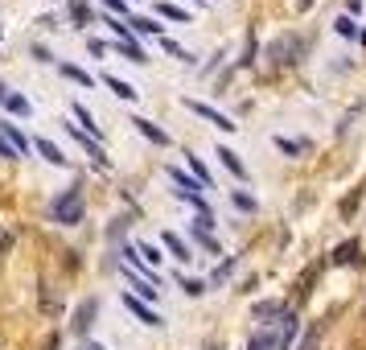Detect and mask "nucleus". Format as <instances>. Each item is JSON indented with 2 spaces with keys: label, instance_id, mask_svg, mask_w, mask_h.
<instances>
[{
  "label": "nucleus",
  "instance_id": "f257e3e1",
  "mask_svg": "<svg viewBox=\"0 0 366 350\" xmlns=\"http://www.w3.org/2000/svg\"><path fill=\"white\" fill-rule=\"evenodd\" d=\"M82 210H87V202H82V190H78V186H74V190H66L62 198H54V206H49L54 223H62V227L82 223Z\"/></svg>",
  "mask_w": 366,
  "mask_h": 350
},
{
  "label": "nucleus",
  "instance_id": "f03ea898",
  "mask_svg": "<svg viewBox=\"0 0 366 350\" xmlns=\"http://www.w3.org/2000/svg\"><path fill=\"white\" fill-rule=\"evenodd\" d=\"M95 318H99V297H87V301H78V309L70 318V330L74 334H91V322Z\"/></svg>",
  "mask_w": 366,
  "mask_h": 350
},
{
  "label": "nucleus",
  "instance_id": "7ed1b4c3",
  "mask_svg": "<svg viewBox=\"0 0 366 350\" xmlns=\"http://www.w3.org/2000/svg\"><path fill=\"white\" fill-rule=\"evenodd\" d=\"M185 107H190L194 116L210 120V124H214V128H222V132H235V128H239V124H231V120H227V116H222L218 107H210V103H202V99H185Z\"/></svg>",
  "mask_w": 366,
  "mask_h": 350
},
{
  "label": "nucleus",
  "instance_id": "20e7f679",
  "mask_svg": "<svg viewBox=\"0 0 366 350\" xmlns=\"http://www.w3.org/2000/svg\"><path fill=\"white\" fill-rule=\"evenodd\" d=\"M124 305H128V314H136V318H140L144 326H161V314H157V309H152L148 301H140L136 293H124Z\"/></svg>",
  "mask_w": 366,
  "mask_h": 350
},
{
  "label": "nucleus",
  "instance_id": "39448f33",
  "mask_svg": "<svg viewBox=\"0 0 366 350\" xmlns=\"http://www.w3.org/2000/svg\"><path fill=\"white\" fill-rule=\"evenodd\" d=\"M284 314H288V309H284V301H255V309H251V318H255L260 326H276Z\"/></svg>",
  "mask_w": 366,
  "mask_h": 350
},
{
  "label": "nucleus",
  "instance_id": "423d86ee",
  "mask_svg": "<svg viewBox=\"0 0 366 350\" xmlns=\"http://www.w3.org/2000/svg\"><path fill=\"white\" fill-rule=\"evenodd\" d=\"M0 132H4V140H8V144L16 149V157H29L33 140H29V136H25V132H21V128H16L12 120H0Z\"/></svg>",
  "mask_w": 366,
  "mask_h": 350
},
{
  "label": "nucleus",
  "instance_id": "0eeeda50",
  "mask_svg": "<svg viewBox=\"0 0 366 350\" xmlns=\"http://www.w3.org/2000/svg\"><path fill=\"white\" fill-rule=\"evenodd\" d=\"M330 260H334V264H363L366 260L363 243H358V239H346V243H338V248L330 252Z\"/></svg>",
  "mask_w": 366,
  "mask_h": 350
},
{
  "label": "nucleus",
  "instance_id": "6e6552de",
  "mask_svg": "<svg viewBox=\"0 0 366 350\" xmlns=\"http://www.w3.org/2000/svg\"><path fill=\"white\" fill-rule=\"evenodd\" d=\"M132 124H136V132H140L144 140H152L157 149H165V144H169V132H165L161 124H152V120H144V116H136Z\"/></svg>",
  "mask_w": 366,
  "mask_h": 350
},
{
  "label": "nucleus",
  "instance_id": "1a4fd4ad",
  "mask_svg": "<svg viewBox=\"0 0 366 350\" xmlns=\"http://www.w3.org/2000/svg\"><path fill=\"white\" fill-rule=\"evenodd\" d=\"M214 157H218V161H222V165L231 169V177H239V182H247V165L239 161V153H235V149H227V144H218V149H214Z\"/></svg>",
  "mask_w": 366,
  "mask_h": 350
},
{
  "label": "nucleus",
  "instance_id": "9d476101",
  "mask_svg": "<svg viewBox=\"0 0 366 350\" xmlns=\"http://www.w3.org/2000/svg\"><path fill=\"white\" fill-rule=\"evenodd\" d=\"M301 334V322H297V314H284L280 318V338H276V350H293V338Z\"/></svg>",
  "mask_w": 366,
  "mask_h": 350
},
{
  "label": "nucleus",
  "instance_id": "9b49d317",
  "mask_svg": "<svg viewBox=\"0 0 366 350\" xmlns=\"http://www.w3.org/2000/svg\"><path fill=\"white\" fill-rule=\"evenodd\" d=\"M358 206H363V186H354V190H346V194H342V202H338V215H342V219L350 223Z\"/></svg>",
  "mask_w": 366,
  "mask_h": 350
},
{
  "label": "nucleus",
  "instance_id": "f8f14e48",
  "mask_svg": "<svg viewBox=\"0 0 366 350\" xmlns=\"http://www.w3.org/2000/svg\"><path fill=\"white\" fill-rule=\"evenodd\" d=\"M321 268H325V260H317V264H309V268L301 272V281H297V301H305V297L313 293V281H317Z\"/></svg>",
  "mask_w": 366,
  "mask_h": 350
},
{
  "label": "nucleus",
  "instance_id": "ddd939ff",
  "mask_svg": "<svg viewBox=\"0 0 366 350\" xmlns=\"http://www.w3.org/2000/svg\"><path fill=\"white\" fill-rule=\"evenodd\" d=\"M33 149H37V153H41V157L49 161V165H66V153H62V149H58L54 140H45V136H37V140H33Z\"/></svg>",
  "mask_w": 366,
  "mask_h": 350
},
{
  "label": "nucleus",
  "instance_id": "4468645a",
  "mask_svg": "<svg viewBox=\"0 0 366 350\" xmlns=\"http://www.w3.org/2000/svg\"><path fill=\"white\" fill-rule=\"evenodd\" d=\"M161 243L169 248V256H173V260H181V264H190V248H185V243H181V239H177L173 231H161Z\"/></svg>",
  "mask_w": 366,
  "mask_h": 350
},
{
  "label": "nucleus",
  "instance_id": "2eb2a0df",
  "mask_svg": "<svg viewBox=\"0 0 366 350\" xmlns=\"http://www.w3.org/2000/svg\"><path fill=\"white\" fill-rule=\"evenodd\" d=\"M37 297H41V314H45V318H58V314H62V301H58V293H54L49 285H41Z\"/></svg>",
  "mask_w": 366,
  "mask_h": 350
},
{
  "label": "nucleus",
  "instance_id": "dca6fc26",
  "mask_svg": "<svg viewBox=\"0 0 366 350\" xmlns=\"http://www.w3.org/2000/svg\"><path fill=\"white\" fill-rule=\"evenodd\" d=\"M132 33H152V37H165V25H157L152 17H128Z\"/></svg>",
  "mask_w": 366,
  "mask_h": 350
},
{
  "label": "nucleus",
  "instance_id": "f3484780",
  "mask_svg": "<svg viewBox=\"0 0 366 350\" xmlns=\"http://www.w3.org/2000/svg\"><path fill=\"white\" fill-rule=\"evenodd\" d=\"M115 50H119L124 58H132V62H148V54L136 45V37H119V41H115Z\"/></svg>",
  "mask_w": 366,
  "mask_h": 350
},
{
  "label": "nucleus",
  "instance_id": "a211bd4d",
  "mask_svg": "<svg viewBox=\"0 0 366 350\" xmlns=\"http://www.w3.org/2000/svg\"><path fill=\"white\" fill-rule=\"evenodd\" d=\"M62 74H66L70 83H78V87H95V74H87V70L74 66V62H62Z\"/></svg>",
  "mask_w": 366,
  "mask_h": 350
},
{
  "label": "nucleus",
  "instance_id": "6ab92c4d",
  "mask_svg": "<svg viewBox=\"0 0 366 350\" xmlns=\"http://www.w3.org/2000/svg\"><path fill=\"white\" fill-rule=\"evenodd\" d=\"M103 83H107V87H111V91H115L119 99H128V103H136V95H140V91H136L132 83H124V78H115V74H107Z\"/></svg>",
  "mask_w": 366,
  "mask_h": 350
},
{
  "label": "nucleus",
  "instance_id": "aec40b11",
  "mask_svg": "<svg viewBox=\"0 0 366 350\" xmlns=\"http://www.w3.org/2000/svg\"><path fill=\"white\" fill-rule=\"evenodd\" d=\"M185 165H190V173H194V182H198L202 190H210V186H214V177H210V169H206V165H202V161H198L194 153H190V161H185Z\"/></svg>",
  "mask_w": 366,
  "mask_h": 350
},
{
  "label": "nucleus",
  "instance_id": "412c9836",
  "mask_svg": "<svg viewBox=\"0 0 366 350\" xmlns=\"http://www.w3.org/2000/svg\"><path fill=\"white\" fill-rule=\"evenodd\" d=\"M74 120H78V128H82V132H87V136H91V132H95V136H99V124H95V116H91V111H87V107H82V103H74Z\"/></svg>",
  "mask_w": 366,
  "mask_h": 350
},
{
  "label": "nucleus",
  "instance_id": "4be33fe9",
  "mask_svg": "<svg viewBox=\"0 0 366 350\" xmlns=\"http://www.w3.org/2000/svg\"><path fill=\"white\" fill-rule=\"evenodd\" d=\"M4 107H8L12 116H33V107H29V99H25V95H16V91H12V95L4 99Z\"/></svg>",
  "mask_w": 366,
  "mask_h": 350
},
{
  "label": "nucleus",
  "instance_id": "5701e85b",
  "mask_svg": "<svg viewBox=\"0 0 366 350\" xmlns=\"http://www.w3.org/2000/svg\"><path fill=\"white\" fill-rule=\"evenodd\" d=\"M157 12H161V17H169V21H190V12H185V8H177V4H169V0H157Z\"/></svg>",
  "mask_w": 366,
  "mask_h": 350
},
{
  "label": "nucleus",
  "instance_id": "b1692460",
  "mask_svg": "<svg viewBox=\"0 0 366 350\" xmlns=\"http://www.w3.org/2000/svg\"><path fill=\"white\" fill-rule=\"evenodd\" d=\"M276 149H280V153H288V157H297V153H305L309 144H305V140H288V136H276Z\"/></svg>",
  "mask_w": 366,
  "mask_h": 350
},
{
  "label": "nucleus",
  "instance_id": "393cba45",
  "mask_svg": "<svg viewBox=\"0 0 366 350\" xmlns=\"http://www.w3.org/2000/svg\"><path fill=\"white\" fill-rule=\"evenodd\" d=\"M177 194H181V198H185V202H190L198 215H210V206H206V198H202L198 190H177Z\"/></svg>",
  "mask_w": 366,
  "mask_h": 350
},
{
  "label": "nucleus",
  "instance_id": "a878e982",
  "mask_svg": "<svg viewBox=\"0 0 366 350\" xmlns=\"http://www.w3.org/2000/svg\"><path fill=\"white\" fill-rule=\"evenodd\" d=\"M334 29H338L342 37H358V25H354V17H338V21H334Z\"/></svg>",
  "mask_w": 366,
  "mask_h": 350
},
{
  "label": "nucleus",
  "instance_id": "bb28decb",
  "mask_svg": "<svg viewBox=\"0 0 366 350\" xmlns=\"http://www.w3.org/2000/svg\"><path fill=\"white\" fill-rule=\"evenodd\" d=\"M161 50H165V54H173V58H181V62H194V58H190V54H185L173 37H161Z\"/></svg>",
  "mask_w": 366,
  "mask_h": 350
},
{
  "label": "nucleus",
  "instance_id": "cd10ccee",
  "mask_svg": "<svg viewBox=\"0 0 366 350\" xmlns=\"http://www.w3.org/2000/svg\"><path fill=\"white\" fill-rule=\"evenodd\" d=\"M231 202H235L239 210H255V198H251L247 190H231Z\"/></svg>",
  "mask_w": 366,
  "mask_h": 350
},
{
  "label": "nucleus",
  "instance_id": "c85d7f7f",
  "mask_svg": "<svg viewBox=\"0 0 366 350\" xmlns=\"http://www.w3.org/2000/svg\"><path fill=\"white\" fill-rule=\"evenodd\" d=\"M140 256H144V264H148V268H161V248H152V243H140Z\"/></svg>",
  "mask_w": 366,
  "mask_h": 350
},
{
  "label": "nucleus",
  "instance_id": "c756f323",
  "mask_svg": "<svg viewBox=\"0 0 366 350\" xmlns=\"http://www.w3.org/2000/svg\"><path fill=\"white\" fill-rule=\"evenodd\" d=\"M181 289H185V297H202V293H206V281H198V276H185V281H181Z\"/></svg>",
  "mask_w": 366,
  "mask_h": 350
},
{
  "label": "nucleus",
  "instance_id": "7c9ffc66",
  "mask_svg": "<svg viewBox=\"0 0 366 350\" xmlns=\"http://www.w3.org/2000/svg\"><path fill=\"white\" fill-rule=\"evenodd\" d=\"M70 17H74L78 25H87V21H91V8H87V0H70Z\"/></svg>",
  "mask_w": 366,
  "mask_h": 350
},
{
  "label": "nucleus",
  "instance_id": "2f4dec72",
  "mask_svg": "<svg viewBox=\"0 0 366 350\" xmlns=\"http://www.w3.org/2000/svg\"><path fill=\"white\" fill-rule=\"evenodd\" d=\"M247 350H276V338H272V334H251Z\"/></svg>",
  "mask_w": 366,
  "mask_h": 350
},
{
  "label": "nucleus",
  "instance_id": "473e14b6",
  "mask_svg": "<svg viewBox=\"0 0 366 350\" xmlns=\"http://www.w3.org/2000/svg\"><path fill=\"white\" fill-rule=\"evenodd\" d=\"M169 177H173V182H177L181 190H202V186H198V182H194L190 173H181V169H169Z\"/></svg>",
  "mask_w": 366,
  "mask_h": 350
},
{
  "label": "nucleus",
  "instance_id": "72a5a7b5",
  "mask_svg": "<svg viewBox=\"0 0 366 350\" xmlns=\"http://www.w3.org/2000/svg\"><path fill=\"white\" fill-rule=\"evenodd\" d=\"M194 243H198V248H206V252H214V256H218V243H214V235H206V231H194Z\"/></svg>",
  "mask_w": 366,
  "mask_h": 350
},
{
  "label": "nucleus",
  "instance_id": "f704fd0d",
  "mask_svg": "<svg viewBox=\"0 0 366 350\" xmlns=\"http://www.w3.org/2000/svg\"><path fill=\"white\" fill-rule=\"evenodd\" d=\"M317 338H321V326H313V330L301 338V347H297V350H317Z\"/></svg>",
  "mask_w": 366,
  "mask_h": 350
},
{
  "label": "nucleus",
  "instance_id": "c9c22d12",
  "mask_svg": "<svg viewBox=\"0 0 366 350\" xmlns=\"http://www.w3.org/2000/svg\"><path fill=\"white\" fill-rule=\"evenodd\" d=\"M231 268H235V260H222V264L214 268V285H222V281L231 276Z\"/></svg>",
  "mask_w": 366,
  "mask_h": 350
},
{
  "label": "nucleus",
  "instance_id": "e433bc0d",
  "mask_svg": "<svg viewBox=\"0 0 366 350\" xmlns=\"http://www.w3.org/2000/svg\"><path fill=\"white\" fill-rule=\"evenodd\" d=\"M194 231H206V235H210V231H214V215H198V223H194Z\"/></svg>",
  "mask_w": 366,
  "mask_h": 350
},
{
  "label": "nucleus",
  "instance_id": "4c0bfd02",
  "mask_svg": "<svg viewBox=\"0 0 366 350\" xmlns=\"http://www.w3.org/2000/svg\"><path fill=\"white\" fill-rule=\"evenodd\" d=\"M124 227H128V219H115V223L107 227V235H111V239H124Z\"/></svg>",
  "mask_w": 366,
  "mask_h": 350
},
{
  "label": "nucleus",
  "instance_id": "58836bf2",
  "mask_svg": "<svg viewBox=\"0 0 366 350\" xmlns=\"http://www.w3.org/2000/svg\"><path fill=\"white\" fill-rule=\"evenodd\" d=\"M0 157H4V161H16V149L4 140V132H0Z\"/></svg>",
  "mask_w": 366,
  "mask_h": 350
},
{
  "label": "nucleus",
  "instance_id": "ea45409f",
  "mask_svg": "<svg viewBox=\"0 0 366 350\" xmlns=\"http://www.w3.org/2000/svg\"><path fill=\"white\" fill-rule=\"evenodd\" d=\"M103 8H111V12H128V0H99Z\"/></svg>",
  "mask_w": 366,
  "mask_h": 350
},
{
  "label": "nucleus",
  "instance_id": "a19ab883",
  "mask_svg": "<svg viewBox=\"0 0 366 350\" xmlns=\"http://www.w3.org/2000/svg\"><path fill=\"white\" fill-rule=\"evenodd\" d=\"M87 50H91V54H95V58H103V54H107V45H103V41H95V37H91V41H87Z\"/></svg>",
  "mask_w": 366,
  "mask_h": 350
},
{
  "label": "nucleus",
  "instance_id": "79ce46f5",
  "mask_svg": "<svg viewBox=\"0 0 366 350\" xmlns=\"http://www.w3.org/2000/svg\"><path fill=\"white\" fill-rule=\"evenodd\" d=\"M33 58H37V62H54V58H49V50H45V45H33Z\"/></svg>",
  "mask_w": 366,
  "mask_h": 350
},
{
  "label": "nucleus",
  "instance_id": "37998d69",
  "mask_svg": "<svg viewBox=\"0 0 366 350\" xmlns=\"http://www.w3.org/2000/svg\"><path fill=\"white\" fill-rule=\"evenodd\" d=\"M8 248H12V235H8V231H4V227H0V256H4V252H8Z\"/></svg>",
  "mask_w": 366,
  "mask_h": 350
},
{
  "label": "nucleus",
  "instance_id": "c03bdc74",
  "mask_svg": "<svg viewBox=\"0 0 366 350\" xmlns=\"http://www.w3.org/2000/svg\"><path fill=\"white\" fill-rule=\"evenodd\" d=\"M58 347H62V338H58V334H49V338H45V347H41V350H58Z\"/></svg>",
  "mask_w": 366,
  "mask_h": 350
},
{
  "label": "nucleus",
  "instance_id": "a18cd8bd",
  "mask_svg": "<svg viewBox=\"0 0 366 350\" xmlns=\"http://www.w3.org/2000/svg\"><path fill=\"white\" fill-rule=\"evenodd\" d=\"M313 8V0H297V12H309Z\"/></svg>",
  "mask_w": 366,
  "mask_h": 350
},
{
  "label": "nucleus",
  "instance_id": "49530a36",
  "mask_svg": "<svg viewBox=\"0 0 366 350\" xmlns=\"http://www.w3.org/2000/svg\"><path fill=\"white\" fill-rule=\"evenodd\" d=\"M8 95H12V91H8V87H4V83H0V103H4V99H8Z\"/></svg>",
  "mask_w": 366,
  "mask_h": 350
},
{
  "label": "nucleus",
  "instance_id": "de8ad7c7",
  "mask_svg": "<svg viewBox=\"0 0 366 350\" xmlns=\"http://www.w3.org/2000/svg\"><path fill=\"white\" fill-rule=\"evenodd\" d=\"M87 350H107V347H99V342H87Z\"/></svg>",
  "mask_w": 366,
  "mask_h": 350
},
{
  "label": "nucleus",
  "instance_id": "09e8293b",
  "mask_svg": "<svg viewBox=\"0 0 366 350\" xmlns=\"http://www.w3.org/2000/svg\"><path fill=\"white\" fill-rule=\"evenodd\" d=\"M210 350H218V347H210Z\"/></svg>",
  "mask_w": 366,
  "mask_h": 350
},
{
  "label": "nucleus",
  "instance_id": "8fccbe9b",
  "mask_svg": "<svg viewBox=\"0 0 366 350\" xmlns=\"http://www.w3.org/2000/svg\"><path fill=\"white\" fill-rule=\"evenodd\" d=\"M128 4H132V0H128Z\"/></svg>",
  "mask_w": 366,
  "mask_h": 350
}]
</instances>
